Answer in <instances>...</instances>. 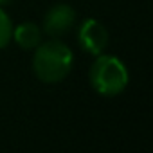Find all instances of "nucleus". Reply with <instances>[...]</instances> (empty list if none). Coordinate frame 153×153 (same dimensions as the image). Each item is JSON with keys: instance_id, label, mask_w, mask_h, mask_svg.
Listing matches in <instances>:
<instances>
[{"instance_id": "20e7f679", "label": "nucleus", "mask_w": 153, "mask_h": 153, "mask_svg": "<svg viewBox=\"0 0 153 153\" xmlns=\"http://www.w3.org/2000/svg\"><path fill=\"white\" fill-rule=\"evenodd\" d=\"M76 20H78V15H76V9L72 6L56 4L43 16V31L51 38H58V36L65 34L67 31H70L74 27Z\"/></svg>"}, {"instance_id": "f257e3e1", "label": "nucleus", "mask_w": 153, "mask_h": 153, "mask_svg": "<svg viewBox=\"0 0 153 153\" xmlns=\"http://www.w3.org/2000/svg\"><path fill=\"white\" fill-rule=\"evenodd\" d=\"M33 51L31 65L38 81L45 85H56L70 74L74 67V52L59 38H51L47 42L42 40Z\"/></svg>"}, {"instance_id": "7ed1b4c3", "label": "nucleus", "mask_w": 153, "mask_h": 153, "mask_svg": "<svg viewBox=\"0 0 153 153\" xmlns=\"http://www.w3.org/2000/svg\"><path fill=\"white\" fill-rule=\"evenodd\" d=\"M78 43L87 54L97 56L108 49L110 33L106 25L97 18H85L78 29Z\"/></svg>"}, {"instance_id": "0eeeda50", "label": "nucleus", "mask_w": 153, "mask_h": 153, "mask_svg": "<svg viewBox=\"0 0 153 153\" xmlns=\"http://www.w3.org/2000/svg\"><path fill=\"white\" fill-rule=\"evenodd\" d=\"M15 0H0V6L2 7H6V6H9V4H13Z\"/></svg>"}, {"instance_id": "39448f33", "label": "nucleus", "mask_w": 153, "mask_h": 153, "mask_svg": "<svg viewBox=\"0 0 153 153\" xmlns=\"http://www.w3.org/2000/svg\"><path fill=\"white\" fill-rule=\"evenodd\" d=\"M42 27L34 22H22L16 27L13 25V36L11 42H15L20 49L33 51L43 38H42Z\"/></svg>"}, {"instance_id": "423d86ee", "label": "nucleus", "mask_w": 153, "mask_h": 153, "mask_svg": "<svg viewBox=\"0 0 153 153\" xmlns=\"http://www.w3.org/2000/svg\"><path fill=\"white\" fill-rule=\"evenodd\" d=\"M11 36H13V22L6 13V9L0 6V51L11 43Z\"/></svg>"}, {"instance_id": "f03ea898", "label": "nucleus", "mask_w": 153, "mask_h": 153, "mask_svg": "<svg viewBox=\"0 0 153 153\" xmlns=\"http://www.w3.org/2000/svg\"><path fill=\"white\" fill-rule=\"evenodd\" d=\"M94 58L96 59L92 61L88 70L90 87L101 97H115L123 94L130 83V72L126 63L114 54H106V51Z\"/></svg>"}]
</instances>
